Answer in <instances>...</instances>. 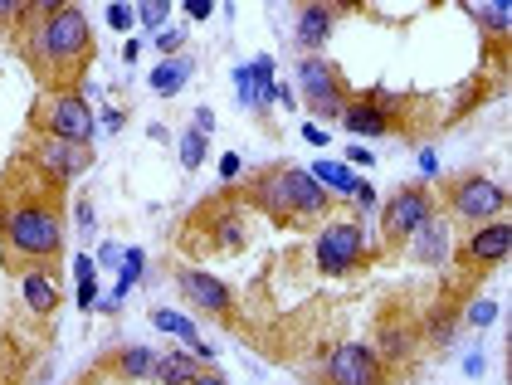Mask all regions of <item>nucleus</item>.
<instances>
[{
  "mask_svg": "<svg viewBox=\"0 0 512 385\" xmlns=\"http://www.w3.org/2000/svg\"><path fill=\"white\" fill-rule=\"evenodd\" d=\"M322 381L327 385H381V361H376V351L361 347V342H342V347H332V356H327Z\"/></svg>",
  "mask_w": 512,
  "mask_h": 385,
  "instance_id": "nucleus-8",
  "label": "nucleus"
},
{
  "mask_svg": "<svg viewBox=\"0 0 512 385\" xmlns=\"http://www.w3.org/2000/svg\"><path fill=\"white\" fill-rule=\"evenodd\" d=\"M20 293H25V303H30L35 312H54V308H59V288H54L44 273H25V278H20Z\"/></svg>",
  "mask_w": 512,
  "mask_h": 385,
  "instance_id": "nucleus-16",
  "label": "nucleus"
},
{
  "mask_svg": "<svg viewBox=\"0 0 512 385\" xmlns=\"http://www.w3.org/2000/svg\"><path fill=\"white\" fill-rule=\"evenodd\" d=\"M332 20H337L332 5H308V10L298 15V44H303V49H322L327 35H332Z\"/></svg>",
  "mask_w": 512,
  "mask_h": 385,
  "instance_id": "nucleus-14",
  "label": "nucleus"
},
{
  "mask_svg": "<svg viewBox=\"0 0 512 385\" xmlns=\"http://www.w3.org/2000/svg\"><path fill=\"white\" fill-rule=\"evenodd\" d=\"M361 264V225L356 220H332L317 234V269L327 278H342Z\"/></svg>",
  "mask_w": 512,
  "mask_h": 385,
  "instance_id": "nucleus-5",
  "label": "nucleus"
},
{
  "mask_svg": "<svg viewBox=\"0 0 512 385\" xmlns=\"http://www.w3.org/2000/svg\"><path fill=\"white\" fill-rule=\"evenodd\" d=\"M381 351H386V356H405V337L386 327V332H381Z\"/></svg>",
  "mask_w": 512,
  "mask_h": 385,
  "instance_id": "nucleus-23",
  "label": "nucleus"
},
{
  "mask_svg": "<svg viewBox=\"0 0 512 385\" xmlns=\"http://www.w3.org/2000/svg\"><path fill=\"white\" fill-rule=\"evenodd\" d=\"M381 88L371 93V98H361V103H347V113H342V127L356 132V137H381V132H391V113L381 108Z\"/></svg>",
  "mask_w": 512,
  "mask_h": 385,
  "instance_id": "nucleus-12",
  "label": "nucleus"
},
{
  "mask_svg": "<svg viewBox=\"0 0 512 385\" xmlns=\"http://www.w3.org/2000/svg\"><path fill=\"white\" fill-rule=\"evenodd\" d=\"M157 385H191L200 376V366H196V356L191 351H171V356H157Z\"/></svg>",
  "mask_w": 512,
  "mask_h": 385,
  "instance_id": "nucleus-15",
  "label": "nucleus"
},
{
  "mask_svg": "<svg viewBox=\"0 0 512 385\" xmlns=\"http://www.w3.org/2000/svg\"><path fill=\"white\" fill-rule=\"evenodd\" d=\"M298 83H303V93H308L313 113H322V117H342L347 113V98H342V83H337V69H332V64H322V59H303V64H298Z\"/></svg>",
  "mask_w": 512,
  "mask_h": 385,
  "instance_id": "nucleus-10",
  "label": "nucleus"
},
{
  "mask_svg": "<svg viewBox=\"0 0 512 385\" xmlns=\"http://www.w3.org/2000/svg\"><path fill=\"white\" fill-rule=\"evenodd\" d=\"M30 156L40 161L54 181H74V176H83L93 166V147L88 142H64V137H49V132L30 147Z\"/></svg>",
  "mask_w": 512,
  "mask_h": 385,
  "instance_id": "nucleus-9",
  "label": "nucleus"
},
{
  "mask_svg": "<svg viewBox=\"0 0 512 385\" xmlns=\"http://www.w3.org/2000/svg\"><path fill=\"white\" fill-rule=\"evenodd\" d=\"M410 239H415V259H439V249H444V234L434 230V220L425 230H415Z\"/></svg>",
  "mask_w": 512,
  "mask_h": 385,
  "instance_id": "nucleus-21",
  "label": "nucleus"
},
{
  "mask_svg": "<svg viewBox=\"0 0 512 385\" xmlns=\"http://www.w3.org/2000/svg\"><path fill=\"white\" fill-rule=\"evenodd\" d=\"M88 49H93V35H88V20L74 5H49L40 15V30H35V59H44V69L69 83L88 64Z\"/></svg>",
  "mask_w": 512,
  "mask_h": 385,
  "instance_id": "nucleus-2",
  "label": "nucleus"
},
{
  "mask_svg": "<svg viewBox=\"0 0 512 385\" xmlns=\"http://www.w3.org/2000/svg\"><path fill=\"white\" fill-rule=\"evenodd\" d=\"M40 113H44V132L49 137H64V142H88L93 137V113H88V103L79 98V88H59Z\"/></svg>",
  "mask_w": 512,
  "mask_h": 385,
  "instance_id": "nucleus-6",
  "label": "nucleus"
},
{
  "mask_svg": "<svg viewBox=\"0 0 512 385\" xmlns=\"http://www.w3.org/2000/svg\"><path fill=\"white\" fill-rule=\"evenodd\" d=\"M108 25H113V30H127V25H132V10H127V5H113V10H108Z\"/></svg>",
  "mask_w": 512,
  "mask_h": 385,
  "instance_id": "nucleus-25",
  "label": "nucleus"
},
{
  "mask_svg": "<svg viewBox=\"0 0 512 385\" xmlns=\"http://www.w3.org/2000/svg\"><path fill=\"white\" fill-rule=\"evenodd\" d=\"M313 181H327V186H337V191H347V195H356L361 191V181H352V171L347 166H313Z\"/></svg>",
  "mask_w": 512,
  "mask_h": 385,
  "instance_id": "nucleus-20",
  "label": "nucleus"
},
{
  "mask_svg": "<svg viewBox=\"0 0 512 385\" xmlns=\"http://www.w3.org/2000/svg\"><path fill=\"white\" fill-rule=\"evenodd\" d=\"M191 385H225V376H215V371H200Z\"/></svg>",
  "mask_w": 512,
  "mask_h": 385,
  "instance_id": "nucleus-26",
  "label": "nucleus"
},
{
  "mask_svg": "<svg viewBox=\"0 0 512 385\" xmlns=\"http://www.w3.org/2000/svg\"><path fill=\"white\" fill-rule=\"evenodd\" d=\"M0 239L15 259H30V264H49L59 259L64 249V220L54 205H40V200H20V205H5L0 215Z\"/></svg>",
  "mask_w": 512,
  "mask_h": 385,
  "instance_id": "nucleus-3",
  "label": "nucleus"
},
{
  "mask_svg": "<svg viewBox=\"0 0 512 385\" xmlns=\"http://www.w3.org/2000/svg\"><path fill=\"white\" fill-rule=\"evenodd\" d=\"M118 371L122 376H132V381H142V376H152L157 371V356L147 347H127L122 351V361H118Z\"/></svg>",
  "mask_w": 512,
  "mask_h": 385,
  "instance_id": "nucleus-18",
  "label": "nucleus"
},
{
  "mask_svg": "<svg viewBox=\"0 0 512 385\" xmlns=\"http://www.w3.org/2000/svg\"><path fill=\"white\" fill-rule=\"evenodd\" d=\"M176 288H181L200 312H210V317H230V288H225L220 278H210V273H200V269H181L176 273Z\"/></svg>",
  "mask_w": 512,
  "mask_h": 385,
  "instance_id": "nucleus-11",
  "label": "nucleus"
},
{
  "mask_svg": "<svg viewBox=\"0 0 512 385\" xmlns=\"http://www.w3.org/2000/svg\"><path fill=\"white\" fill-rule=\"evenodd\" d=\"M186 74H191V59H171V64H161L157 74H152V88H157L161 98H166V93H181Z\"/></svg>",
  "mask_w": 512,
  "mask_h": 385,
  "instance_id": "nucleus-17",
  "label": "nucleus"
},
{
  "mask_svg": "<svg viewBox=\"0 0 512 385\" xmlns=\"http://www.w3.org/2000/svg\"><path fill=\"white\" fill-rule=\"evenodd\" d=\"M137 15H142V25H152V30H157L161 20H166V5H142Z\"/></svg>",
  "mask_w": 512,
  "mask_h": 385,
  "instance_id": "nucleus-24",
  "label": "nucleus"
},
{
  "mask_svg": "<svg viewBox=\"0 0 512 385\" xmlns=\"http://www.w3.org/2000/svg\"><path fill=\"white\" fill-rule=\"evenodd\" d=\"M249 200L274 215L278 225H303L327 215L332 195L322 191V181H313V171H298V166H274V171H259L249 181Z\"/></svg>",
  "mask_w": 512,
  "mask_h": 385,
  "instance_id": "nucleus-1",
  "label": "nucleus"
},
{
  "mask_svg": "<svg viewBox=\"0 0 512 385\" xmlns=\"http://www.w3.org/2000/svg\"><path fill=\"white\" fill-rule=\"evenodd\" d=\"M508 249H512V225L508 220H488L483 230H473L464 259H473V264H498V259H508Z\"/></svg>",
  "mask_w": 512,
  "mask_h": 385,
  "instance_id": "nucleus-13",
  "label": "nucleus"
},
{
  "mask_svg": "<svg viewBox=\"0 0 512 385\" xmlns=\"http://www.w3.org/2000/svg\"><path fill=\"white\" fill-rule=\"evenodd\" d=\"M434 220V200L430 191H420V186H405V191H395L386 200V210H381V234L400 244V239H410L415 230H425Z\"/></svg>",
  "mask_w": 512,
  "mask_h": 385,
  "instance_id": "nucleus-4",
  "label": "nucleus"
},
{
  "mask_svg": "<svg viewBox=\"0 0 512 385\" xmlns=\"http://www.w3.org/2000/svg\"><path fill=\"white\" fill-rule=\"evenodd\" d=\"M469 15L473 20H483V30H488V35H503V30L512 25L508 5H469Z\"/></svg>",
  "mask_w": 512,
  "mask_h": 385,
  "instance_id": "nucleus-19",
  "label": "nucleus"
},
{
  "mask_svg": "<svg viewBox=\"0 0 512 385\" xmlns=\"http://www.w3.org/2000/svg\"><path fill=\"white\" fill-rule=\"evenodd\" d=\"M181 161H186V166H200V161H205V137H200V132H186V137H181Z\"/></svg>",
  "mask_w": 512,
  "mask_h": 385,
  "instance_id": "nucleus-22",
  "label": "nucleus"
},
{
  "mask_svg": "<svg viewBox=\"0 0 512 385\" xmlns=\"http://www.w3.org/2000/svg\"><path fill=\"white\" fill-rule=\"evenodd\" d=\"M449 205H454L459 220H498L503 205H508V191L488 176H464V181L449 186Z\"/></svg>",
  "mask_w": 512,
  "mask_h": 385,
  "instance_id": "nucleus-7",
  "label": "nucleus"
}]
</instances>
